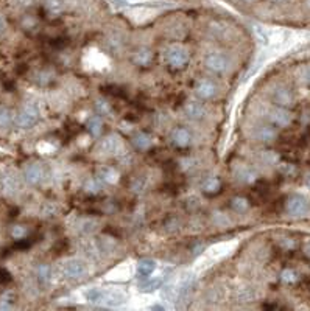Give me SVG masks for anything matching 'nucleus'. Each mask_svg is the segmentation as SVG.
Returning <instances> with one entry per match:
<instances>
[{
  "instance_id": "4468645a",
  "label": "nucleus",
  "mask_w": 310,
  "mask_h": 311,
  "mask_svg": "<svg viewBox=\"0 0 310 311\" xmlns=\"http://www.w3.org/2000/svg\"><path fill=\"white\" fill-rule=\"evenodd\" d=\"M101 148L105 150L106 153H115L117 150L122 148V140H120L119 136H109V137H106L105 140H103Z\"/></svg>"
},
{
  "instance_id": "c756f323",
  "label": "nucleus",
  "mask_w": 310,
  "mask_h": 311,
  "mask_svg": "<svg viewBox=\"0 0 310 311\" xmlns=\"http://www.w3.org/2000/svg\"><path fill=\"white\" fill-rule=\"evenodd\" d=\"M109 2L115 7H125V5H133V4H139L142 0H109Z\"/></svg>"
},
{
  "instance_id": "58836bf2",
  "label": "nucleus",
  "mask_w": 310,
  "mask_h": 311,
  "mask_svg": "<svg viewBox=\"0 0 310 311\" xmlns=\"http://www.w3.org/2000/svg\"><path fill=\"white\" fill-rule=\"evenodd\" d=\"M246 2H253V0H246Z\"/></svg>"
},
{
  "instance_id": "7ed1b4c3",
  "label": "nucleus",
  "mask_w": 310,
  "mask_h": 311,
  "mask_svg": "<svg viewBox=\"0 0 310 311\" xmlns=\"http://www.w3.org/2000/svg\"><path fill=\"white\" fill-rule=\"evenodd\" d=\"M167 61L175 69H182L189 62V53L179 46H173L167 50Z\"/></svg>"
},
{
  "instance_id": "6e6552de",
  "label": "nucleus",
  "mask_w": 310,
  "mask_h": 311,
  "mask_svg": "<svg viewBox=\"0 0 310 311\" xmlns=\"http://www.w3.org/2000/svg\"><path fill=\"white\" fill-rule=\"evenodd\" d=\"M24 177H25V181L28 184L36 185V184H39L41 181H43L44 170H43V167H41L39 163H30L28 167L24 170Z\"/></svg>"
},
{
  "instance_id": "2f4dec72",
  "label": "nucleus",
  "mask_w": 310,
  "mask_h": 311,
  "mask_svg": "<svg viewBox=\"0 0 310 311\" xmlns=\"http://www.w3.org/2000/svg\"><path fill=\"white\" fill-rule=\"evenodd\" d=\"M11 280V276H10V273H7L5 269H2L0 268V283H8Z\"/></svg>"
},
{
  "instance_id": "ddd939ff",
  "label": "nucleus",
  "mask_w": 310,
  "mask_h": 311,
  "mask_svg": "<svg viewBox=\"0 0 310 311\" xmlns=\"http://www.w3.org/2000/svg\"><path fill=\"white\" fill-rule=\"evenodd\" d=\"M133 143H134V147L139 148V150H148L151 147V143H153V139H151V136H148L145 132H137L133 137Z\"/></svg>"
},
{
  "instance_id": "393cba45",
  "label": "nucleus",
  "mask_w": 310,
  "mask_h": 311,
  "mask_svg": "<svg viewBox=\"0 0 310 311\" xmlns=\"http://www.w3.org/2000/svg\"><path fill=\"white\" fill-rule=\"evenodd\" d=\"M11 111L7 108H0V128H7L11 123Z\"/></svg>"
},
{
  "instance_id": "7c9ffc66",
  "label": "nucleus",
  "mask_w": 310,
  "mask_h": 311,
  "mask_svg": "<svg viewBox=\"0 0 310 311\" xmlns=\"http://www.w3.org/2000/svg\"><path fill=\"white\" fill-rule=\"evenodd\" d=\"M232 205H234V209H236V210H245L246 207H248L246 199H243V198H236L234 202H232Z\"/></svg>"
},
{
  "instance_id": "a878e982",
  "label": "nucleus",
  "mask_w": 310,
  "mask_h": 311,
  "mask_svg": "<svg viewBox=\"0 0 310 311\" xmlns=\"http://www.w3.org/2000/svg\"><path fill=\"white\" fill-rule=\"evenodd\" d=\"M254 31H256V37L259 39L260 44H268V42H270V34H268V31H266L263 27L256 25V27H254Z\"/></svg>"
},
{
  "instance_id": "aec40b11",
  "label": "nucleus",
  "mask_w": 310,
  "mask_h": 311,
  "mask_svg": "<svg viewBox=\"0 0 310 311\" xmlns=\"http://www.w3.org/2000/svg\"><path fill=\"white\" fill-rule=\"evenodd\" d=\"M36 274H37V280L46 285L50 282V277H52V271H50V266L47 264H39L37 269H36Z\"/></svg>"
},
{
  "instance_id": "5701e85b",
  "label": "nucleus",
  "mask_w": 310,
  "mask_h": 311,
  "mask_svg": "<svg viewBox=\"0 0 310 311\" xmlns=\"http://www.w3.org/2000/svg\"><path fill=\"white\" fill-rule=\"evenodd\" d=\"M203 189H204V192H208V193H215V192L220 190V181L217 177L206 179L204 184H203Z\"/></svg>"
},
{
  "instance_id": "39448f33",
  "label": "nucleus",
  "mask_w": 310,
  "mask_h": 311,
  "mask_svg": "<svg viewBox=\"0 0 310 311\" xmlns=\"http://www.w3.org/2000/svg\"><path fill=\"white\" fill-rule=\"evenodd\" d=\"M125 300H127V294L120 291V289H101V297H100L101 303L115 306L123 303Z\"/></svg>"
},
{
  "instance_id": "9b49d317",
  "label": "nucleus",
  "mask_w": 310,
  "mask_h": 311,
  "mask_svg": "<svg viewBox=\"0 0 310 311\" xmlns=\"http://www.w3.org/2000/svg\"><path fill=\"white\" fill-rule=\"evenodd\" d=\"M190 132L187 129H184V128H176L173 132H172V142L176 145V147L179 148H184V147H187V145L190 143Z\"/></svg>"
},
{
  "instance_id": "20e7f679",
  "label": "nucleus",
  "mask_w": 310,
  "mask_h": 311,
  "mask_svg": "<svg viewBox=\"0 0 310 311\" xmlns=\"http://www.w3.org/2000/svg\"><path fill=\"white\" fill-rule=\"evenodd\" d=\"M88 274V266L83 260L78 258H72L67 260L64 264V276L69 279H81Z\"/></svg>"
},
{
  "instance_id": "dca6fc26",
  "label": "nucleus",
  "mask_w": 310,
  "mask_h": 311,
  "mask_svg": "<svg viewBox=\"0 0 310 311\" xmlns=\"http://www.w3.org/2000/svg\"><path fill=\"white\" fill-rule=\"evenodd\" d=\"M204 112L206 111H204L201 103H189V105L185 106V114H187L189 118H193V120L201 118L204 115Z\"/></svg>"
},
{
  "instance_id": "1a4fd4ad",
  "label": "nucleus",
  "mask_w": 310,
  "mask_h": 311,
  "mask_svg": "<svg viewBox=\"0 0 310 311\" xmlns=\"http://www.w3.org/2000/svg\"><path fill=\"white\" fill-rule=\"evenodd\" d=\"M162 277H145V280L143 282H140L139 283V291L140 293H145V294H148V293H153V291H156V289H159L161 288V285H162Z\"/></svg>"
},
{
  "instance_id": "a211bd4d",
  "label": "nucleus",
  "mask_w": 310,
  "mask_h": 311,
  "mask_svg": "<svg viewBox=\"0 0 310 311\" xmlns=\"http://www.w3.org/2000/svg\"><path fill=\"white\" fill-rule=\"evenodd\" d=\"M150 61H151V52L147 50V49H140L139 52H136L134 55V62L139 66H147L150 64Z\"/></svg>"
},
{
  "instance_id": "9d476101",
  "label": "nucleus",
  "mask_w": 310,
  "mask_h": 311,
  "mask_svg": "<svg viewBox=\"0 0 310 311\" xmlns=\"http://www.w3.org/2000/svg\"><path fill=\"white\" fill-rule=\"evenodd\" d=\"M156 269V261L151 260V258H142L139 263H137V276L145 279V277H150Z\"/></svg>"
},
{
  "instance_id": "e433bc0d",
  "label": "nucleus",
  "mask_w": 310,
  "mask_h": 311,
  "mask_svg": "<svg viewBox=\"0 0 310 311\" xmlns=\"http://www.w3.org/2000/svg\"><path fill=\"white\" fill-rule=\"evenodd\" d=\"M307 81L310 82V67H308V70H307Z\"/></svg>"
},
{
  "instance_id": "423d86ee",
  "label": "nucleus",
  "mask_w": 310,
  "mask_h": 311,
  "mask_svg": "<svg viewBox=\"0 0 310 311\" xmlns=\"http://www.w3.org/2000/svg\"><path fill=\"white\" fill-rule=\"evenodd\" d=\"M228 64H229V61L226 59V56H223L221 53H211L208 58H206V67L215 73L224 72L226 69H228Z\"/></svg>"
},
{
  "instance_id": "72a5a7b5",
  "label": "nucleus",
  "mask_w": 310,
  "mask_h": 311,
  "mask_svg": "<svg viewBox=\"0 0 310 311\" xmlns=\"http://www.w3.org/2000/svg\"><path fill=\"white\" fill-rule=\"evenodd\" d=\"M5 30V20H4V17L0 16V33H2Z\"/></svg>"
},
{
  "instance_id": "bb28decb",
  "label": "nucleus",
  "mask_w": 310,
  "mask_h": 311,
  "mask_svg": "<svg viewBox=\"0 0 310 311\" xmlns=\"http://www.w3.org/2000/svg\"><path fill=\"white\" fill-rule=\"evenodd\" d=\"M85 190H86L88 193L95 195V193H98V192L101 190V182H100L98 179H91V181H88V182H86V185H85Z\"/></svg>"
},
{
  "instance_id": "f257e3e1",
  "label": "nucleus",
  "mask_w": 310,
  "mask_h": 311,
  "mask_svg": "<svg viewBox=\"0 0 310 311\" xmlns=\"http://www.w3.org/2000/svg\"><path fill=\"white\" fill-rule=\"evenodd\" d=\"M287 212L290 216L302 218L310 212V202L302 195H293L287 201Z\"/></svg>"
},
{
  "instance_id": "f704fd0d",
  "label": "nucleus",
  "mask_w": 310,
  "mask_h": 311,
  "mask_svg": "<svg viewBox=\"0 0 310 311\" xmlns=\"http://www.w3.org/2000/svg\"><path fill=\"white\" fill-rule=\"evenodd\" d=\"M151 309H165V306H161V305H153Z\"/></svg>"
},
{
  "instance_id": "4c0bfd02",
  "label": "nucleus",
  "mask_w": 310,
  "mask_h": 311,
  "mask_svg": "<svg viewBox=\"0 0 310 311\" xmlns=\"http://www.w3.org/2000/svg\"><path fill=\"white\" fill-rule=\"evenodd\" d=\"M275 2H284V0H275Z\"/></svg>"
},
{
  "instance_id": "473e14b6",
  "label": "nucleus",
  "mask_w": 310,
  "mask_h": 311,
  "mask_svg": "<svg viewBox=\"0 0 310 311\" xmlns=\"http://www.w3.org/2000/svg\"><path fill=\"white\" fill-rule=\"evenodd\" d=\"M97 106H98V109H100V111H106V112H109V106L106 105V103H103V105H101V101H100Z\"/></svg>"
},
{
  "instance_id": "4be33fe9",
  "label": "nucleus",
  "mask_w": 310,
  "mask_h": 311,
  "mask_svg": "<svg viewBox=\"0 0 310 311\" xmlns=\"http://www.w3.org/2000/svg\"><path fill=\"white\" fill-rule=\"evenodd\" d=\"M101 118L100 117H91V120L88 121V129L92 136H100L101 132Z\"/></svg>"
},
{
  "instance_id": "c9c22d12",
  "label": "nucleus",
  "mask_w": 310,
  "mask_h": 311,
  "mask_svg": "<svg viewBox=\"0 0 310 311\" xmlns=\"http://www.w3.org/2000/svg\"><path fill=\"white\" fill-rule=\"evenodd\" d=\"M305 184H307V187H308V189H310V174L307 176V179H305Z\"/></svg>"
},
{
  "instance_id": "0eeeda50",
  "label": "nucleus",
  "mask_w": 310,
  "mask_h": 311,
  "mask_svg": "<svg viewBox=\"0 0 310 311\" xmlns=\"http://www.w3.org/2000/svg\"><path fill=\"white\" fill-rule=\"evenodd\" d=\"M195 92H197V97L200 100H209L215 95L217 86L211 79H201L195 87Z\"/></svg>"
},
{
  "instance_id": "412c9836",
  "label": "nucleus",
  "mask_w": 310,
  "mask_h": 311,
  "mask_svg": "<svg viewBox=\"0 0 310 311\" xmlns=\"http://www.w3.org/2000/svg\"><path fill=\"white\" fill-rule=\"evenodd\" d=\"M275 101L279 103V105H282V106H287V105H290L292 103V95L287 89H278L275 92Z\"/></svg>"
},
{
  "instance_id": "f03ea898",
  "label": "nucleus",
  "mask_w": 310,
  "mask_h": 311,
  "mask_svg": "<svg viewBox=\"0 0 310 311\" xmlns=\"http://www.w3.org/2000/svg\"><path fill=\"white\" fill-rule=\"evenodd\" d=\"M39 120V109L33 105L25 106L16 117V124L22 129H28L37 123Z\"/></svg>"
},
{
  "instance_id": "b1692460",
  "label": "nucleus",
  "mask_w": 310,
  "mask_h": 311,
  "mask_svg": "<svg viewBox=\"0 0 310 311\" xmlns=\"http://www.w3.org/2000/svg\"><path fill=\"white\" fill-rule=\"evenodd\" d=\"M16 294L13 291H7L0 296V308H11L14 305Z\"/></svg>"
},
{
  "instance_id": "6ab92c4d",
  "label": "nucleus",
  "mask_w": 310,
  "mask_h": 311,
  "mask_svg": "<svg viewBox=\"0 0 310 311\" xmlns=\"http://www.w3.org/2000/svg\"><path fill=\"white\" fill-rule=\"evenodd\" d=\"M257 137L262 142H273L276 139V129L273 126H262L257 131Z\"/></svg>"
},
{
  "instance_id": "f8f14e48",
  "label": "nucleus",
  "mask_w": 310,
  "mask_h": 311,
  "mask_svg": "<svg viewBox=\"0 0 310 311\" xmlns=\"http://www.w3.org/2000/svg\"><path fill=\"white\" fill-rule=\"evenodd\" d=\"M270 120L275 124H278V126H287V124H290V121H292V115L285 109H275L270 114Z\"/></svg>"
},
{
  "instance_id": "f3484780",
  "label": "nucleus",
  "mask_w": 310,
  "mask_h": 311,
  "mask_svg": "<svg viewBox=\"0 0 310 311\" xmlns=\"http://www.w3.org/2000/svg\"><path fill=\"white\" fill-rule=\"evenodd\" d=\"M100 179L105 181L108 184H115L119 181V173L114 170V168H109V167H103L100 170Z\"/></svg>"
},
{
  "instance_id": "2eb2a0df",
  "label": "nucleus",
  "mask_w": 310,
  "mask_h": 311,
  "mask_svg": "<svg viewBox=\"0 0 310 311\" xmlns=\"http://www.w3.org/2000/svg\"><path fill=\"white\" fill-rule=\"evenodd\" d=\"M44 7L52 16H58L64 11V0H44Z\"/></svg>"
},
{
  "instance_id": "c85d7f7f",
  "label": "nucleus",
  "mask_w": 310,
  "mask_h": 311,
  "mask_svg": "<svg viewBox=\"0 0 310 311\" xmlns=\"http://www.w3.org/2000/svg\"><path fill=\"white\" fill-rule=\"evenodd\" d=\"M281 279L285 283H293V282H296L298 276L295 271H292V269H285V271H282V274H281Z\"/></svg>"
},
{
  "instance_id": "cd10ccee",
  "label": "nucleus",
  "mask_w": 310,
  "mask_h": 311,
  "mask_svg": "<svg viewBox=\"0 0 310 311\" xmlns=\"http://www.w3.org/2000/svg\"><path fill=\"white\" fill-rule=\"evenodd\" d=\"M25 235H27V229L24 226H14L13 229H11V237L13 238H16V240H24L25 238Z\"/></svg>"
}]
</instances>
